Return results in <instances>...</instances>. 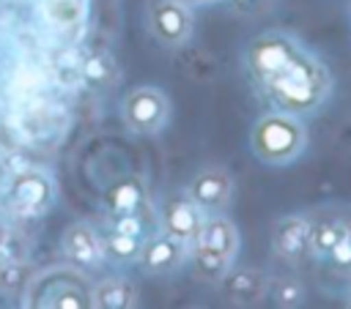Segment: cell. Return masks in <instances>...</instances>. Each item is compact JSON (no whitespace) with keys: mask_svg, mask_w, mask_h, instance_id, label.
I'll return each instance as SVG.
<instances>
[{"mask_svg":"<svg viewBox=\"0 0 351 309\" xmlns=\"http://www.w3.org/2000/svg\"><path fill=\"white\" fill-rule=\"evenodd\" d=\"M239 254V227L225 213H206L195 243L189 246L192 273L200 282L217 284L236 263Z\"/></svg>","mask_w":351,"mask_h":309,"instance_id":"obj_3","label":"cell"},{"mask_svg":"<svg viewBox=\"0 0 351 309\" xmlns=\"http://www.w3.org/2000/svg\"><path fill=\"white\" fill-rule=\"evenodd\" d=\"M206 213L195 205V200L186 194V191H173L165 197V202L159 205L156 211V224L162 232H167L170 238L192 246L197 232H200V224H203Z\"/></svg>","mask_w":351,"mask_h":309,"instance_id":"obj_9","label":"cell"},{"mask_svg":"<svg viewBox=\"0 0 351 309\" xmlns=\"http://www.w3.org/2000/svg\"><path fill=\"white\" fill-rule=\"evenodd\" d=\"M93 309H134L140 304L137 284L126 276H104L90 284Z\"/></svg>","mask_w":351,"mask_h":309,"instance_id":"obj_16","label":"cell"},{"mask_svg":"<svg viewBox=\"0 0 351 309\" xmlns=\"http://www.w3.org/2000/svg\"><path fill=\"white\" fill-rule=\"evenodd\" d=\"M90 279L82 268L66 265H47L27 276L22 287V306L36 309H93L90 301Z\"/></svg>","mask_w":351,"mask_h":309,"instance_id":"obj_2","label":"cell"},{"mask_svg":"<svg viewBox=\"0 0 351 309\" xmlns=\"http://www.w3.org/2000/svg\"><path fill=\"white\" fill-rule=\"evenodd\" d=\"M143 241H145V238L104 230V232H101V260L110 263V265H115V268L137 265L140 252H143Z\"/></svg>","mask_w":351,"mask_h":309,"instance_id":"obj_18","label":"cell"},{"mask_svg":"<svg viewBox=\"0 0 351 309\" xmlns=\"http://www.w3.org/2000/svg\"><path fill=\"white\" fill-rule=\"evenodd\" d=\"M170 120V98L154 85H137L121 98V123L137 137L159 134Z\"/></svg>","mask_w":351,"mask_h":309,"instance_id":"obj_6","label":"cell"},{"mask_svg":"<svg viewBox=\"0 0 351 309\" xmlns=\"http://www.w3.org/2000/svg\"><path fill=\"white\" fill-rule=\"evenodd\" d=\"M269 279L271 276L263 268H250V265L236 268L233 265L217 282V287H219L222 298L233 306H258L269 293Z\"/></svg>","mask_w":351,"mask_h":309,"instance_id":"obj_13","label":"cell"},{"mask_svg":"<svg viewBox=\"0 0 351 309\" xmlns=\"http://www.w3.org/2000/svg\"><path fill=\"white\" fill-rule=\"evenodd\" d=\"M189 260V246L170 238L162 230H154L145 241H143V252H140V271L145 276H170L176 273L184 263Z\"/></svg>","mask_w":351,"mask_h":309,"instance_id":"obj_11","label":"cell"},{"mask_svg":"<svg viewBox=\"0 0 351 309\" xmlns=\"http://www.w3.org/2000/svg\"><path fill=\"white\" fill-rule=\"evenodd\" d=\"M184 191L195 200V205L203 213H225L228 205L233 202L236 180H233L230 170H225L219 164H211V167L197 170Z\"/></svg>","mask_w":351,"mask_h":309,"instance_id":"obj_8","label":"cell"},{"mask_svg":"<svg viewBox=\"0 0 351 309\" xmlns=\"http://www.w3.org/2000/svg\"><path fill=\"white\" fill-rule=\"evenodd\" d=\"M348 301H351V271H348Z\"/></svg>","mask_w":351,"mask_h":309,"instance_id":"obj_26","label":"cell"},{"mask_svg":"<svg viewBox=\"0 0 351 309\" xmlns=\"http://www.w3.org/2000/svg\"><path fill=\"white\" fill-rule=\"evenodd\" d=\"M41 14L52 30L77 36L88 22V0H41Z\"/></svg>","mask_w":351,"mask_h":309,"instance_id":"obj_17","label":"cell"},{"mask_svg":"<svg viewBox=\"0 0 351 309\" xmlns=\"http://www.w3.org/2000/svg\"><path fill=\"white\" fill-rule=\"evenodd\" d=\"M104 230L123 232V235H137V238H148L154 230H159V224H156V219H151V211L104 213Z\"/></svg>","mask_w":351,"mask_h":309,"instance_id":"obj_20","label":"cell"},{"mask_svg":"<svg viewBox=\"0 0 351 309\" xmlns=\"http://www.w3.org/2000/svg\"><path fill=\"white\" fill-rule=\"evenodd\" d=\"M80 77L88 88L93 90H107L112 88L115 77H118V66H115V57L104 49H90L82 60H80Z\"/></svg>","mask_w":351,"mask_h":309,"instance_id":"obj_19","label":"cell"},{"mask_svg":"<svg viewBox=\"0 0 351 309\" xmlns=\"http://www.w3.org/2000/svg\"><path fill=\"white\" fill-rule=\"evenodd\" d=\"M271 257L285 265H302L310 257V216L285 213L271 227Z\"/></svg>","mask_w":351,"mask_h":309,"instance_id":"obj_10","label":"cell"},{"mask_svg":"<svg viewBox=\"0 0 351 309\" xmlns=\"http://www.w3.org/2000/svg\"><path fill=\"white\" fill-rule=\"evenodd\" d=\"M99 202L104 208V213H137V211H151V197H148V186L140 175H118L115 180H110L101 194Z\"/></svg>","mask_w":351,"mask_h":309,"instance_id":"obj_14","label":"cell"},{"mask_svg":"<svg viewBox=\"0 0 351 309\" xmlns=\"http://www.w3.org/2000/svg\"><path fill=\"white\" fill-rule=\"evenodd\" d=\"M58 202V186L41 167H25L5 186V208L16 219H41Z\"/></svg>","mask_w":351,"mask_h":309,"instance_id":"obj_5","label":"cell"},{"mask_svg":"<svg viewBox=\"0 0 351 309\" xmlns=\"http://www.w3.org/2000/svg\"><path fill=\"white\" fill-rule=\"evenodd\" d=\"M244 68L261 98L288 115H313L332 96L326 63L291 30L258 33L244 49Z\"/></svg>","mask_w":351,"mask_h":309,"instance_id":"obj_1","label":"cell"},{"mask_svg":"<svg viewBox=\"0 0 351 309\" xmlns=\"http://www.w3.org/2000/svg\"><path fill=\"white\" fill-rule=\"evenodd\" d=\"M329 263L340 271V273H348L351 271V221H348V232L343 235V241L335 246V252L329 254Z\"/></svg>","mask_w":351,"mask_h":309,"instance_id":"obj_23","label":"cell"},{"mask_svg":"<svg viewBox=\"0 0 351 309\" xmlns=\"http://www.w3.org/2000/svg\"><path fill=\"white\" fill-rule=\"evenodd\" d=\"M186 5H192V8H197V5H208V3H217V0H184Z\"/></svg>","mask_w":351,"mask_h":309,"instance_id":"obj_25","label":"cell"},{"mask_svg":"<svg viewBox=\"0 0 351 309\" xmlns=\"http://www.w3.org/2000/svg\"><path fill=\"white\" fill-rule=\"evenodd\" d=\"M348 221L351 219L332 213V211H324V213H318V219H310V257L313 260H329L335 246L348 232Z\"/></svg>","mask_w":351,"mask_h":309,"instance_id":"obj_15","label":"cell"},{"mask_svg":"<svg viewBox=\"0 0 351 309\" xmlns=\"http://www.w3.org/2000/svg\"><path fill=\"white\" fill-rule=\"evenodd\" d=\"M60 254L66 257V263L82 268V271H93L99 268L101 260V232L90 224V221H71L63 235H60Z\"/></svg>","mask_w":351,"mask_h":309,"instance_id":"obj_12","label":"cell"},{"mask_svg":"<svg viewBox=\"0 0 351 309\" xmlns=\"http://www.w3.org/2000/svg\"><path fill=\"white\" fill-rule=\"evenodd\" d=\"M250 148L258 161L269 167H285L296 161L307 148V129L299 115L280 109L263 112L250 129Z\"/></svg>","mask_w":351,"mask_h":309,"instance_id":"obj_4","label":"cell"},{"mask_svg":"<svg viewBox=\"0 0 351 309\" xmlns=\"http://www.w3.org/2000/svg\"><path fill=\"white\" fill-rule=\"evenodd\" d=\"M145 27L156 44L178 49L189 44L195 30L192 5L184 0H145Z\"/></svg>","mask_w":351,"mask_h":309,"instance_id":"obj_7","label":"cell"},{"mask_svg":"<svg viewBox=\"0 0 351 309\" xmlns=\"http://www.w3.org/2000/svg\"><path fill=\"white\" fill-rule=\"evenodd\" d=\"M19 260H3L0 263V293H22V287L27 284V276L33 271H22L19 273Z\"/></svg>","mask_w":351,"mask_h":309,"instance_id":"obj_22","label":"cell"},{"mask_svg":"<svg viewBox=\"0 0 351 309\" xmlns=\"http://www.w3.org/2000/svg\"><path fill=\"white\" fill-rule=\"evenodd\" d=\"M277 306L282 309H293V306H302L304 304V284L291 276V273H282V276H271L269 279V293H266Z\"/></svg>","mask_w":351,"mask_h":309,"instance_id":"obj_21","label":"cell"},{"mask_svg":"<svg viewBox=\"0 0 351 309\" xmlns=\"http://www.w3.org/2000/svg\"><path fill=\"white\" fill-rule=\"evenodd\" d=\"M228 3H230L233 14H239V16H255V14H261L266 8L269 0H228Z\"/></svg>","mask_w":351,"mask_h":309,"instance_id":"obj_24","label":"cell"}]
</instances>
